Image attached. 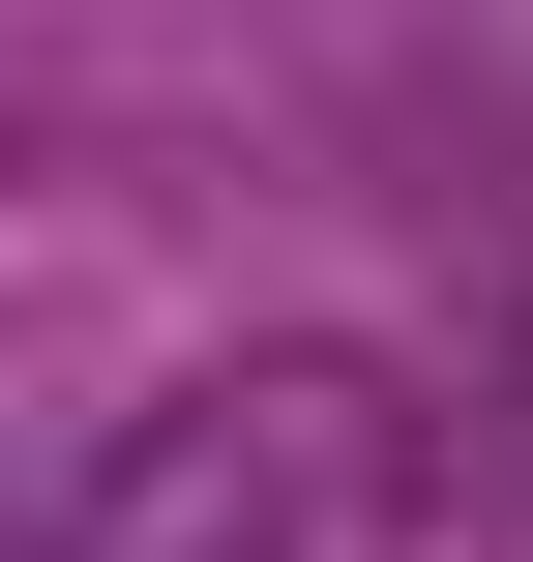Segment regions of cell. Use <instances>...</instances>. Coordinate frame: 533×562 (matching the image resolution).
Wrapping results in <instances>:
<instances>
[{
	"instance_id": "obj_1",
	"label": "cell",
	"mask_w": 533,
	"mask_h": 562,
	"mask_svg": "<svg viewBox=\"0 0 533 562\" xmlns=\"http://www.w3.org/2000/svg\"><path fill=\"white\" fill-rule=\"evenodd\" d=\"M59 562H415V415L356 356H237L59 504Z\"/></svg>"
}]
</instances>
